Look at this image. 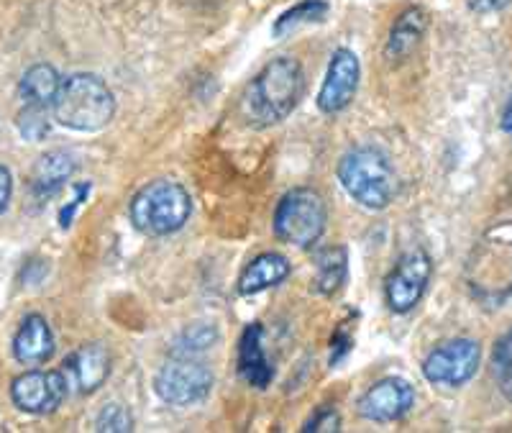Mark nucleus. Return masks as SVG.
<instances>
[{
    "label": "nucleus",
    "instance_id": "nucleus-24",
    "mask_svg": "<svg viewBox=\"0 0 512 433\" xmlns=\"http://www.w3.org/2000/svg\"><path fill=\"white\" fill-rule=\"evenodd\" d=\"M305 433H336L341 431V416H338V410L331 408V405H323L313 413V416L305 421L303 426Z\"/></svg>",
    "mask_w": 512,
    "mask_h": 433
},
{
    "label": "nucleus",
    "instance_id": "nucleus-27",
    "mask_svg": "<svg viewBox=\"0 0 512 433\" xmlns=\"http://www.w3.org/2000/svg\"><path fill=\"white\" fill-rule=\"evenodd\" d=\"M90 195V182H82V185H75V198L70 200V203L64 205L62 211H59V226L62 229H70L72 221H75V213L77 208H80L82 203H85V198Z\"/></svg>",
    "mask_w": 512,
    "mask_h": 433
},
{
    "label": "nucleus",
    "instance_id": "nucleus-3",
    "mask_svg": "<svg viewBox=\"0 0 512 433\" xmlns=\"http://www.w3.org/2000/svg\"><path fill=\"white\" fill-rule=\"evenodd\" d=\"M52 113L54 121L64 129L93 134V131L105 129L116 116V95L108 88V82L100 80L98 75L77 72L62 80Z\"/></svg>",
    "mask_w": 512,
    "mask_h": 433
},
{
    "label": "nucleus",
    "instance_id": "nucleus-32",
    "mask_svg": "<svg viewBox=\"0 0 512 433\" xmlns=\"http://www.w3.org/2000/svg\"><path fill=\"white\" fill-rule=\"evenodd\" d=\"M500 126H502V131H505V134H510V136H512V98L507 100L505 111H502V121H500Z\"/></svg>",
    "mask_w": 512,
    "mask_h": 433
},
{
    "label": "nucleus",
    "instance_id": "nucleus-28",
    "mask_svg": "<svg viewBox=\"0 0 512 433\" xmlns=\"http://www.w3.org/2000/svg\"><path fill=\"white\" fill-rule=\"evenodd\" d=\"M510 364H512V328L505 336L497 339L495 349H492V367H495L497 375H502Z\"/></svg>",
    "mask_w": 512,
    "mask_h": 433
},
{
    "label": "nucleus",
    "instance_id": "nucleus-16",
    "mask_svg": "<svg viewBox=\"0 0 512 433\" xmlns=\"http://www.w3.org/2000/svg\"><path fill=\"white\" fill-rule=\"evenodd\" d=\"M75 159L67 152H49L39 157L29 177V193L36 203L54 198L64 188V182L75 175Z\"/></svg>",
    "mask_w": 512,
    "mask_h": 433
},
{
    "label": "nucleus",
    "instance_id": "nucleus-31",
    "mask_svg": "<svg viewBox=\"0 0 512 433\" xmlns=\"http://www.w3.org/2000/svg\"><path fill=\"white\" fill-rule=\"evenodd\" d=\"M500 393L505 395L507 403H512V364L500 375Z\"/></svg>",
    "mask_w": 512,
    "mask_h": 433
},
{
    "label": "nucleus",
    "instance_id": "nucleus-25",
    "mask_svg": "<svg viewBox=\"0 0 512 433\" xmlns=\"http://www.w3.org/2000/svg\"><path fill=\"white\" fill-rule=\"evenodd\" d=\"M216 341V328H208V326H195L190 328L185 336H182V341L177 344L175 352H187V354H195L200 352V349H208L210 344Z\"/></svg>",
    "mask_w": 512,
    "mask_h": 433
},
{
    "label": "nucleus",
    "instance_id": "nucleus-15",
    "mask_svg": "<svg viewBox=\"0 0 512 433\" xmlns=\"http://www.w3.org/2000/svg\"><path fill=\"white\" fill-rule=\"evenodd\" d=\"M54 334L52 326L44 316L31 313L21 321L16 336H13V357L26 367H39L54 357Z\"/></svg>",
    "mask_w": 512,
    "mask_h": 433
},
{
    "label": "nucleus",
    "instance_id": "nucleus-29",
    "mask_svg": "<svg viewBox=\"0 0 512 433\" xmlns=\"http://www.w3.org/2000/svg\"><path fill=\"white\" fill-rule=\"evenodd\" d=\"M11 195H13V177L8 167L0 164V216L8 211V203H11Z\"/></svg>",
    "mask_w": 512,
    "mask_h": 433
},
{
    "label": "nucleus",
    "instance_id": "nucleus-7",
    "mask_svg": "<svg viewBox=\"0 0 512 433\" xmlns=\"http://www.w3.org/2000/svg\"><path fill=\"white\" fill-rule=\"evenodd\" d=\"M154 390L167 405L190 408L208 400L213 390V372L195 354L175 352L154 377Z\"/></svg>",
    "mask_w": 512,
    "mask_h": 433
},
{
    "label": "nucleus",
    "instance_id": "nucleus-30",
    "mask_svg": "<svg viewBox=\"0 0 512 433\" xmlns=\"http://www.w3.org/2000/svg\"><path fill=\"white\" fill-rule=\"evenodd\" d=\"M510 0H466V6L472 8L474 13H495L502 11Z\"/></svg>",
    "mask_w": 512,
    "mask_h": 433
},
{
    "label": "nucleus",
    "instance_id": "nucleus-19",
    "mask_svg": "<svg viewBox=\"0 0 512 433\" xmlns=\"http://www.w3.org/2000/svg\"><path fill=\"white\" fill-rule=\"evenodd\" d=\"M349 280V252L346 246H326L320 249L315 257V277H313V293L318 295H336Z\"/></svg>",
    "mask_w": 512,
    "mask_h": 433
},
{
    "label": "nucleus",
    "instance_id": "nucleus-20",
    "mask_svg": "<svg viewBox=\"0 0 512 433\" xmlns=\"http://www.w3.org/2000/svg\"><path fill=\"white\" fill-rule=\"evenodd\" d=\"M59 88H62V77L52 65L41 62V65L29 67L18 82V95L24 100V106L52 108L57 100Z\"/></svg>",
    "mask_w": 512,
    "mask_h": 433
},
{
    "label": "nucleus",
    "instance_id": "nucleus-23",
    "mask_svg": "<svg viewBox=\"0 0 512 433\" xmlns=\"http://www.w3.org/2000/svg\"><path fill=\"white\" fill-rule=\"evenodd\" d=\"M95 431L100 433H128L134 431V416L121 403H108L95 418Z\"/></svg>",
    "mask_w": 512,
    "mask_h": 433
},
{
    "label": "nucleus",
    "instance_id": "nucleus-18",
    "mask_svg": "<svg viewBox=\"0 0 512 433\" xmlns=\"http://www.w3.org/2000/svg\"><path fill=\"white\" fill-rule=\"evenodd\" d=\"M425 29H428V16L420 6L408 8L395 18L392 24L390 36H387V44H384V57L390 59L392 65L397 62H405L410 54L418 49V44L423 41Z\"/></svg>",
    "mask_w": 512,
    "mask_h": 433
},
{
    "label": "nucleus",
    "instance_id": "nucleus-22",
    "mask_svg": "<svg viewBox=\"0 0 512 433\" xmlns=\"http://www.w3.org/2000/svg\"><path fill=\"white\" fill-rule=\"evenodd\" d=\"M16 129L21 131L26 141H41L49 134L52 123H49V108L24 106L16 116Z\"/></svg>",
    "mask_w": 512,
    "mask_h": 433
},
{
    "label": "nucleus",
    "instance_id": "nucleus-21",
    "mask_svg": "<svg viewBox=\"0 0 512 433\" xmlns=\"http://www.w3.org/2000/svg\"><path fill=\"white\" fill-rule=\"evenodd\" d=\"M328 13L326 0H300L297 6H292L290 11L282 13L274 24V36H285L287 31L295 29L300 24H313V21H323Z\"/></svg>",
    "mask_w": 512,
    "mask_h": 433
},
{
    "label": "nucleus",
    "instance_id": "nucleus-26",
    "mask_svg": "<svg viewBox=\"0 0 512 433\" xmlns=\"http://www.w3.org/2000/svg\"><path fill=\"white\" fill-rule=\"evenodd\" d=\"M351 349H354V334L349 331V323H341L331 336V367L344 362Z\"/></svg>",
    "mask_w": 512,
    "mask_h": 433
},
{
    "label": "nucleus",
    "instance_id": "nucleus-11",
    "mask_svg": "<svg viewBox=\"0 0 512 433\" xmlns=\"http://www.w3.org/2000/svg\"><path fill=\"white\" fill-rule=\"evenodd\" d=\"M359 77V57L346 47L336 49V52L331 54V62H328L326 80L320 85L318 111L326 113V116H336V113L346 111V108L351 106V100L356 98Z\"/></svg>",
    "mask_w": 512,
    "mask_h": 433
},
{
    "label": "nucleus",
    "instance_id": "nucleus-4",
    "mask_svg": "<svg viewBox=\"0 0 512 433\" xmlns=\"http://www.w3.org/2000/svg\"><path fill=\"white\" fill-rule=\"evenodd\" d=\"M338 182L354 203L367 211H384L397 193L390 157L374 147H356L338 162Z\"/></svg>",
    "mask_w": 512,
    "mask_h": 433
},
{
    "label": "nucleus",
    "instance_id": "nucleus-17",
    "mask_svg": "<svg viewBox=\"0 0 512 433\" xmlns=\"http://www.w3.org/2000/svg\"><path fill=\"white\" fill-rule=\"evenodd\" d=\"M290 272V259L277 252H264L246 264L236 287H239V295L251 298V295L264 293L269 287L282 285L290 277Z\"/></svg>",
    "mask_w": 512,
    "mask_h": 433
},
{
    "label": "nucleus",
    "instance_id": "nucleus-10",
    "mask_svg": "<svg viewBox=\"0 0 512 433\" xmlns=\"http://www.w3.org/2000/svg\"><path fill=\"white\" fill-rule=\"evenodd\" d=\"M70 395V382L59 369H31L11 385V400L29 416H49Z\"/></svg>",
    "mask_w": 512,
    "mask_h": 433
},
{
    "label": "nucleus",
    "instance_id": "nucleus-6",
    "mask_svg": "<svg viewBox=\"0 0 512 433\" xmlns=\"http://www.w3.org/2000/svg\"><path fill=\"white\" fill-rule=\"evenodd\" d=\"M274 236L282 244L310 249L326 234L328 205L313 188H292L282 195L274 211Z\"/></svg>",
    "mask_w": 512,
    "mask_h": 433
},
{
    "label": "nucleus",
    "instance_id": "nucleus-12",
    "mask_svg": "<svg viewBox=\"0 0 512 433\" xmlns=\"http://www.w3.org/2000/svg\"><path fill=\"white\" fill-rule=\"evenodd\" d=\"M415 405V390L402 377H382L359 398V416L372 423H395Z\"/></svg>",
    "mask_w": 512,
    "mask_h": 433
},
{
    "label": "nucleus",
    "instance_id": "nucleus-5",
    "mask_svg": "<svg viewBox=\"0 0 512 433\" xmlns=\"http://www.w3.org/2000/svg\"><path fill=\"white\" fill-rule=\"evenodd\" d=\"M192 198L177 180H154L139 190L128 205L134 229L144 236H172L190 221Z\"/></svg>",
    "mask_w": 512,
    "mask_h": 433
},
{
    "label": "nucleus",
    "instance_id": "nucleus-8",
    "mask_svg": "<svg viewBox=\"0 0 512 433\" xmlns=\"http://www.w3.org/2000/svg\"><path fill=\"white\" fill-rule=\"evenodd\" d=\"M433 275L431 254L415 246L410 252L402 254L384 280V303L397 316L415 311L418 303L423 300L428 282Z\"/></svg>",
    "mask_w": 512,
    "mask_h": 433
},
{
    "label": "nucleus",
    "instance_id": "nucleus-14",
    "mask_svg": "<svg viewBox=\"0 0 512 433\" xmlns=\"http://www.w3.org/2000/svg\"><path fill=\"white\" fill-rule=\"evenodd\" d=\"M236 367H239L241 380L254 390H267L274 380V367L264 349V326L262 323H249L239 339V354H236Z\"/></svg>",
    "mask_w": 512,
    "mask_h": 433
},
{
    "label": "nucleus",
    "instance_id": "nucleus-2",
    "mask_svg": "<svg viewBox=\"0 0 512 433\" xmlns=\"http://www.w3.org/2000/svg\"><path fill=\"white\" fill-rule=\"evenodd\" d=\"M464 280L477 303L500 308L512 295V221L495 223L474 244Z\"/></svg>",
    "mask_w": 512,
    "mask_h": 433
},
{
    "label": "nucleus",
    "instance_id": "nucleus-9",
    "mask_svg": "<svg viewBox=\"0 0 512 433\" xmlns=\"http://www.w3.org/2000/svg\"><path fill=\"white\" fill-rule=\"evenodd\" d=\"M482 346L474 339H451L436 346L423 362V377L436 387H464L479 372Z\"/></svg>",
    "mask_w": 512,
    "mask_h": 433
},
{
    "label": "nucleus",
    "instance_id": "nucleus-13",
    "mask_svg": "<svg viewBox=\"0 0 512 433\" xmlns=\"http://www.w3.org/2000/svg\"><path fill=\"white\" fill-rule=\"evenodd\" d=\"M64 375L75 393L93 395L111 377V352L103 344H85L64 359Z\"/></svg>",
    "mask_w": 512,
    "mask_h": 433
},
{
    "label": "nucleus",
    "instance_id": "nucleus-1",
    "mask_svg": "<svg viewBox=\"0 0 512 433\" xmlns=\"http://www.w3.org/2000/svg\"><path fill=\"white\" fill-rule=\"evenodd\" d=\"M305 95V72L295 57H277L256 72L241 95V118L251 129H269L292 116Z\"/></svg>",
    "mask_w": 512,
    "mask_h": 433
}]
</instances>
